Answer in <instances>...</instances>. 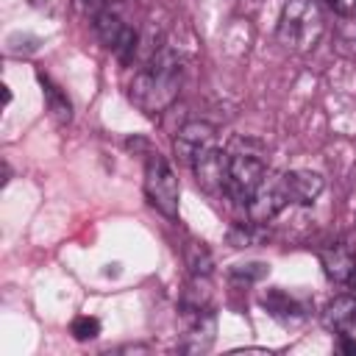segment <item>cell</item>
Instances as JSON below:
<instances>
[{
    "label": "cell",
    "instance_id": "cell-1",
    "mask_svg": "<svg viewBox=\"0 0 356 356\" xmlns=\"http://www.w3.org/2000/svg\"><path fill=\"white\" fill-rule=\"evenodd\" d=\"M178 92H181V61L172 47H159V53L150 61H145V67L136 70L128 86L131 103L150 117L167 111L178 100Z\"/></svg>",
    "mask_w": 356,
    "mask_h": 356
},
{
    "label": "cell",
    "instance_id": "cell-2",
    "mask_svg": "<svg viewBox=\"0 0 356 356\" xmlns=\"http://www.w3.org/2000/svg\"><path fill=\"white\" fill-rule=\"evenodd\" d=\"M267 175L264 147L256 139L236 136L228 145V170H225V195L236 206H248V200L256 195L259 184Z\"/></svg>",
    "mask_w": 356,
    "mask_h": 356
},
{
    "label": "cell",
    "instance_id": "cell-3",
    "mask_svg": "<svg viewBox=\"0 0 356 356\" xmlns=\"http://www.w3.org/2000/svg\"><path fill=\"white\" fill-rule=\"evenodd\" d=\"M323 36V14L312 0H286L278 19V42L286 50L306 53Z\"/></svg>",
    "mask_w": 356,
    "mask_h": 356
},
{
    "label": "cell",
    "instance_id": "cell-4",
    "mask_svg": "<svg viewBox=\"0 0 356 356\" xmlns=\"http://www.w3.org/2000/svg\"><path fill=\"white\" fill-rule=\"evenodd\" d=\"M145 195H147L150 206L159 209L167 220L178 217V197H181L178 178H175L170 161L153 150L145 159Z\"/></svg>",
    "mask_w": 356,
    "mask_h": 356
},
{
    "label": "cell",
    "instance_id": "cell-5",
    "mask_svg": "<svg viewBox=\"0 0 356 356\" xmlns=\"http://www.w3.org/2000/svg\"><path fill=\"white\" fill-rule=\"evenodd\" d=\"M92 25H95V33H97V39L122 61V64H131L136 56H139V33L134 31V25H128L122 17H120V11L117 8H106L103 14H97L95 19H92Z\"/></svg>",
    "mask_w": 356,
    "mask_h": 356
},
{
    "label": "cell",
    "instance_id": "cell-6",
    "mask_svg": "<svg viewBox=\"0 0 356 356\" xmlns=\"http://www.w3.org/2000/svg\"><path fill=\"white\" fill-rule=\"evenodd\" d=\"M289 189H286V181H284V172H275V175H264V181L259 184L256 195L248 200L245 211H248V220L253 225H264L270 222L278 211H284L289 206Z\"/></svg>",
    "mask_w": 356,
    "mask_h": 356
},
{
    "label": "cell",
    "instance_id": "cell-7",
    "mask_svg": "<svg viewBox=\"0 0 356 356\" xmlns=\"http://www.w3.org/2000/svg\"><path fill=\"white\" fill-rule=\"evenodd\" d=\"M214 147H217V128L206 120L186 122L172 139V150H175L178 161L186 164V167H192L197 159H203Z\"/></svg>",
    "mask_w": 356,
    "mask_h": 356
},
{
    "label": "cell",
    "instance_id": "cell-8",
    "mask_svg": "<svg viewBox=\"0 0 356 356\" xmlns=\"http://www.w3.org/2000/svg\"><path fill=\"white\" fill-rule=\"evenodd\" d=\"M320 264L331 281L345 284L356 273V250L348 242H331L320 250Z\"/></svg>",
    "mask_w": 356,
    "mask_h": 356
},
{
    "label": "cell",
    "instance_id": "cell-9",
    "mask_svg": "<svg viewBox=\"0 0 356 356\" xmlns=\"http://www.w3.org/2000/svg\"><path fill=\"white\" fill-rule=\"evenodd\" d=\"M197 184L206 192H225V170H228V150H222L220 145L214 150H209L203 159H197L192 164Z\"/></svg>",
    "mask_w": 356,
    "mask_h": 356
},
{
    "label": "cell",
    "instance_id": "cell-10",
    "mask_svg": "<svg viewBox=\"0 0 356 356\" xmlns=\"http://www.w3.org/2000/svg\"><path fill=\"white\" fill-rule=\"evenodd\" d=\"M192 317L195 320H192V325H189V331L184 337L181 350H186V353H206L214 345V337H217V317H214L211 309H200Z\"/></svg>",
    "mask_w": 356,
    "mask_h": 356
},
{
    "label": "cell",
    "instance_id": "cell-11",
    "mask_svg": "<svg viewBox=\"0 0 356 356\" xmlns=\"http://www.w3.org/2000/svg\"><path fill=\"white\" fill-rule=\"evenodd\" d=\"M284 181H286V189H289V200L292 203H300V206H309L320 197L325 181L320 172H312V170H289L284 172Z\"/></svg>",
    "mask_w": 356,
    "mask_h": 356
},
{
    "label": "cell",
    "instance_id": "cell-12",
    "mask_svg": "<svg viewBox=\"0 0 356 356\" xmlns=\"http://www.w3.org/2000/svg\"><path fill=\"white\" fill-rule=\"evenodd\" d=\"M323 325L334 334H348L356 325V295H337L323 312Z\"/></svg>",
    "mask_w": 356,
    "mask_h": 356
},
{
    "label": "cell",
    "instance_id": "cell-13",
    "mask_svg": "<svg viewBox=\"0 0 356 356\" xmlns=\"http://www.w3.org/2000/svg\"><path fill=\"white\" fill-rule=\"evenodd\" d=\"M261 306L275 317V320H281V323H289V320H298V317H306V306L295 298V295H289V292H284L281 286H273V289H267L264 295H261Z\"/></svg>",
    "mask_w": 356,
    "mask_h": 356
},
{
    "label": "cell",
    "instance_id": "cell-14",
    "mask_svg": "<svg viewBox=\"0 0 356 356\" xmlns=\"http://www.w3.org/2000/svg\"><path fill=\"white\" fill-rule=\"evenodd\" d=\"M39 83H42V92H44V103H47V111L50 117L58 122V125H67L72 120V103L70 97L61 92V86H56L44 72H39Z\"/></svg>",
    "mask_w": 356,
    "mask_h": 356
},
{
    "label": "cell",
    "instance_id": "cell-15",
    "mask_svg": "<svg viewBox=\"0 0 356 356\" xmlns=\"http://www.w3.org/2000/svg\"><path fill=\"white\" fill-rule=\"evenodd\" d=\"M186 267L192 270V275H200V278L211 275L214 259H211V253H209V248L203 242H189L186 245Z\"/></svg>",
    "mask_w": 356,
    "mask_h": 356
},
{
    "label": "cell",
    "instance_id": "cell-16",
    "mask_svg": "<svg viewBox=\"0 0 356 356\" xmlns=\"http://www.w3.org/2000/svg\"><path fill=\"white\" fill-rule=\"evenodd\" d=\"M270 273V267L264 261H248V264H234L228 270V275L234 281H245V284H253V281H261L264 275Z\"/></svg>",
    "mask_w": 356,
    "mask_h": 356
},
{
    "label": "cell",
    "instance_id": "cell-17",
    "mask_svg": "<svg viewBox=\"0 0 356 356\" xmlns=\"http://www.w3.org/2000/svg\"><path fill=\"white\" fill-rule=\"evenodd\" d=\"M70 334H72L78 342L95 339V337L100 334V320L92 317V314H78V317L70 323Z\"/></svg>",
    "mask_w": 356,
    "mask_h": 356
},
{
    "label": "cell",
    "instance_id": "cell-18",
    "mask_svg": "<svg viewBox=\"0 0 356 356\" xmlns=\"http://www.w3.org/2000/svg\"><path fill=\"white\" fill-rule=\"evenodd\" d=\"M225 239H228L231 248H250V245H256V234H253L250 225H231Z\"/></svg>",
    "mask_w": 356,
    "mask_h": 356
},
{
    "label": "cell",
    "instance_id": "cell-19",
    "mask_svg": "<svg viewBox=\"0 0 356 356\" xmlns=\"http://www.w3.org/2000/svg\"><path fill=\"white\" fill-rule=\"evenodd\" d=\"M108 6H111V0H72V8H75L81 17H86V19H95V17L103 14Z\"/></svg>",
    "mask_w": 356,
    "mask_h": 356
},
{
    "label": "cell",
    "instance_id": "cell-20",
    "mask_svg": "<svg viewBox=\"0 0 356 356\" xmlns=\"http://www.w3.org/2000/svg\"><path fill=\"white\" fill-rule=\"evenodd\" d=\"M328 6H331L339 17H350V14H356V0H328Z\"/></svg>",
    "mask_w": 356,
    "mask_h": 356
},
{
    "label": "cell",
    "instance_id": "cell-21",
    "mask_svg": "<svg viewBox=\"0 0 356 356\" xmlns=\"http://www.w3.org/2000/svg\"><path fill=\"white\" fill-rule=\"evenodd\" d=\"M339 350H342V353H356V339L348 337V334H342V339H339Z\"/></svg>",
    "mask_w": 356,
    "mask_h": 356
},
{
    "label": "cell",
    "instance_id": "cell-22",
    "mask_svg": "<svg viewBox=\"0 0 356 356\" xmlns=\"http://www.w3.org/2000/svg\"><path fill=\"white\" fill-rule=\"evenodd\" d=\"M3 97H6V103H11V89L8 86H3Z\"/></svg>",
    "mask_w": 356,
    "mask_h": 356
},
{
    "label": "cell",
    "instance_id": "cell-23",
    "mask_svg": "<svg viewBox=\"0 0 356 356\" xmlns=\"http://www.w3.org/2000/svg\"><path fill=\"white\" fill-rule=\"evenodd\" d=\"M350 284H353V286H356V273H353V278H350Z\"/></svg>",
    "mask_w": 356,
    "mask_h": 356
}]
</instances>
